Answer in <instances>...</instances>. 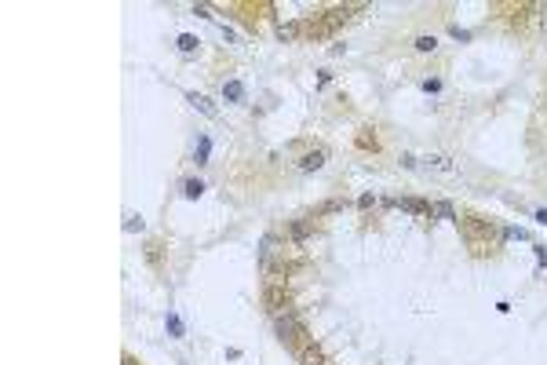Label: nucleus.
<instances>
[{"instance_id": "1", "label": "nucleus", "mask_w": 547, "mask_h": 365, "mask_svg": "<svg viewBox=\"0 0 547 365\" xmlns=\"http://www.w3.org/2000/svg\"><path fill=\"white\" fill-rule=\"evenodd\" d=\"M274 333H277V340H281V343H292L296 336H307V333H303V325H299V321L292 318L288 310H285V314H274Z\"/></svg>"}, {"instance_id": "2", "label": "nucleus", "mask_w": 547, "mask_h": 365, "mask_svg": "<svg viewBox=\"0 0 547 365\" xmlns=\"http://www.w3.org/2000/svg\"><path fill=\"white\" fill-rule=\"evenodd\" d=\"M186 102H190V106H193L197 113H204V117H212V120L219 117V106H216L212 99H208V95H197V92H186Z\"/></svg>"}, {"instance_id": "3", "label": "nucleus", "mask_w": 547, "mask_h": 365, "mask_svg": "<svg viewBox=\"0 0 547 365\" xmlns=\"http://www.w3.org/2000/svg\"><path fill=\"white\" fill-rule=\"evenodd\" d=\"M263 303H267V310H270V314L288 310V307H285V289H277V285H267V289H263Z\"/></svg>"}, {"instance_id": "4", "label": "nucleus", "mask_w": 547, "mask_h": 365, "mask_svg": "<svg viewBox=\"0 0 547 365\" xmlns=\"http://www.w3.org/2000/svg\"><path fill=\"white\" fill-rule=\"evenodd\" d=\"M299 168H303V172H317V168H325V150H310V153H303V157H299Z\"/></svg>"}, {"instance_id": "5", "label": "nucleus", "mask_w": 547, "mask_h": 365, "mask_svg": "<svg viewBox=\"0 0 547 365\" xmlns=\"http://www.w3.org/2000/svg\"><path fill=\"white\" fill-rule=\"evenodd\" d=\"M223 99L226 102H244V84H241V80H226V84H223Z\"/></svg>"}, {"instance_id": "6", "label": "nucleus", "mask_w": 547, "mask_h": 365, "mask_svg": "<svg viewBox=\"0 0 547 365\" xmlns=\"http://www.w3.org/2000/svg\"><path fill=\"white\" fill-rule=\"evenodd\" d=\"M424 161H427V168H438V172H449V176L456 172V165H452L449 157H442V153H431V157H424Z\"/></svg>"}, {"instance_id": "7", "label": "nucleus", "mask_w": 547, "mask_h": 365, "mask_svg": "<svg viewBox=\"0 0 547 365\" xmlns=\"http://www.w3.org/2000/svg\"><path fill=\"white\" fill-rule=\"evenodd\" d=\"M208 150H212V139L201 135V139H197V150H193V161H197V165H208Z\"/></svg>"}, {"instance_id": "8", "label": "nucleus", "mask_w": 547, "mask_h": 365, "mask_svg": "<svg viewBox=\"0 0 547 365\" xmlns=\"http://www.w3.org/2000/svg\"><path fill=\"white\" fill-rule=\"evenodd\" d=\"M299 361H303V365H325V358H321L317 347H303V351H299Z\"/></svg>"}, {"instance_id": "9", "label": "nucleus", "mask_w": 547, "mask_h": 365, "mask_svg": "<svg viewBox=\"0 0 547 365\" xmlns=\"http://www.w3.org/2000/svg\"><path fill=\"white\" fill-rule=\"evenodd\" d=\"M431 212H434V216H442V219H452V223L460 219V216H456V208L449 205V201H438V205H431Z\"/></svg>"}, {"instance_id": "10", "label": "nucleus", "mask_w": 547, "mask_h": 365, "mask_svg": "<svg viewBox=\"0 0 547 365\" xmlns=\"http://www.w3.org/2000/svg\"><path fill=\"white\" fill-rule=\"evenodd\" d=\"M183 194H186L190 201H197V197L204 194V183H201V179H186V183H183Z\"/></svg>"}, {"instance_id": "11", "label": "nucleus", "mask_w": 547, "mask_h": 365, "mask_svg": "<svg viewBox=\"0 0 547 365\" xmlns=\"http://www.w3.org/2000/svg\"><path fill=\"white\" fill-rule=\"evenodd\" d=\"M197 48H201V40H197V37H190V33H183V37H179V51H183V55H193Z\"/></svg>"}, {"instance_id": "12", "label": "nucleus", "mask_w": 547, "mask_h": 365, "mask_svg": "<svg viewBox=\"0 0 547 365\" xmlns=\"http://www.w3.org/2000/svg\"><path fill=\"white\" fill-rule=\"evenodd\" d=\"M307 234H310V223H292V227H288V237H292V241H307Z\"/></svg>"}, {"instance_id": "13", "label": "nucleus", "mask_w": 547, "mask_h": 365, "mask_svg": "<svg viewBox=\"0 0 547 365\" xmlns=\"http://www.w3.org/2000/svg\"><path fill=\"white\" fill-rule=\"evenodd\" d=\"M146 223H143V216H135V212H128V216H124V230H128V234H135V230H143Z\"/></svg>"}, {"instance_id": "14", "label": "nucleus", "mask_w": 547, "mask_h": 365, "mask_svg": "<svg viewBox=\"0 0 547 365\" xmlns=\"http://www.w3.org/2000/svg\"><path fill=\"white\" fill-rule=\"evenodd\" d=\"M168 333H172L175 340H183V321H179L175 314H168Z\"/></svg>"}, {"instance_id": "15", "label": "nucleus", "mask_w": 547, "mask_h": 365, "mask_svg": "<svg viewBox=\"0 0 547 365\" xmlns=\"http://www.w3.org/2000/svg\"><path fill=\"white\" fill-rule=\"evenodd\" d=\"M434 48H438L434 37H419V40H416V51H434Z\"/></svg>"}, {"instance_id": "16", "label": "nucleus", "mask_w": 547, "mask_h": 365, "mask_svg": "<svg viewBox=\"0 0 547 365\" xmlns=\"http://www.w3.org/2000/svg\"><path fill=\"white\" fill-rule=\"evenodd\" d=\"M296 33H299L296 26H277V37H281V40H292V37H296Z\"/></svg>"}, {"instance_id": "17", "label": "nucleus", "mask_w": 547, "mask_h": 365, "mask_svg": "<svg viewBox=\"0 0 547 365\" xmlns=\"http://www.w3.org/2000/svg\"><path fill=\"white\" fill-rule=\"evenodd\" d=\"M193 15H201V19H216V15H212V8H208V4H193Z\"/></svg>"}, {"instance_id": "18", "label": "nucleus", "mask_w": 547, "mask_h": 365, "mask_svg": "<svg viewBox=\"0 0 547 365\" xmlns=\"http://www.w3.org/2000/svg\"><path fill=\"white\" fill-rule=\"evenodd\" d=\"M424 92H442V80H438V77H431V80H424Z\"/></svg>"}, {"instance_id": "19", "label": "nucleus", "mask_w": 547, "mask_h": 365, "mask_svg": "<svg viewBox=\"0 0 547 365\" xmlns=\"http://www.w3.org/2000/svg\"><path fill=\"white\" fill-rule=\"evenodd\" d=\"M372 201H376L372 194H361V197H358V205H361V208H372Z\"/></svg>"}, {"instance_id": "20", "label": "nucleus", "mask_w": 547, "mask_h": 365, "mask_svg": "<svg viewBox=\"0 0 547 365\" xmlns=\"http://www.w3.org/2000/svg\"><path fill=\"white\" fill-rule=\"evenodd\" d=\"M533 252H536V259H540V263H547V252H543L540 245H533Z\"/></svg>"}, {"instance_id": "21", "label": "nucleus", "mask_w": 547, "mask_h": 365, "mask_svg": "<svg viewBox=\"0 0 547 365\" xmlns=\"http://www.w3.org/2000/svg\"><path fill=\"white\" fill-rule=\"evenodd\" d=\"M536 223H543V227H547V208H536Z\"/></svg>"}]
</instances>
